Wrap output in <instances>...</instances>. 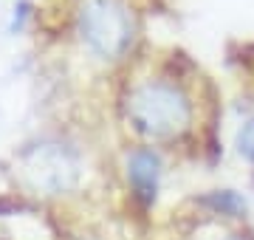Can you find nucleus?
<instances>
[{
	"instance_id": "nucleus-1",
	"label": "nucleus",
	"mask_w": 254,
	"mask_h": 240,
	"mask_svg": "<svg viewBox=\"0 0 254 240\" xmlns=\"http://www.w3.org/2000/svg\"><path fill=\"white\" fill-rule=\"evenodd\" d=\"M192 102L178 82L153 79L130 93V119L141 133L155 139H170L190 127Z\"/></svg>"
},
{
	"instance_id": "nucleus-2",
	"label": "nucleus",
	"mask_w": 254,
	"mask_h": 240,
	"mask_svg": "<svg viewBox=\"0 0 254 240\" xmlns=\"http://www.w3.org/2000/svg\"><path fill=\"white\" fill-rule=\"evenodd\" d=\"M82 34L93 51L105 57L119 54L130 43V17L113 0H93L82 14Z\"/></svg>"
},
{
	"instance_id": "nucleus-3",
	"label": "nucleus",
	"mask_w": 254,
	"mask_h": 240,
	"mask_svg": "<svg viewBox=\"0 0 254 240\" xmlns=\"http://www.w3.org/2000/svg\"><path fill=\"white\" fill-rule=\"evenodd\" d=\"M158 170H161V161L153 150H136L130 161H127V176H130V184L136 189V195L144 203H150L155 198V186H158Z\"/></svg>"
},
{
	"instance_id": "nucleus-4",
	"label": "nucleus",
	"mask_w": 254,
	"mask_h": 240,
	"mask_svg": "<svg viewBox=\"0 0 254 240\" xmlns=\"http://www.w3.org/2000/svg\"><path fill=\"white\" fill-rule=\"evenodd\" d=\"M237 150H240L249 161H254V119L237 133Z\"/></svg>"
},
{
	"instance_id": "nucleus-5",
	"label": "nucleus",
	"mask_w": 254,
	"mask_h": 240,
	"mask_svg": "<svg viewBox=\"0 0 254 240\" xmlns=\"http://www.w3.org/2000/svg\"><path fill=\"white\" fill-rule=\"evenodd\" d=\"M226 240H243V238H226Z\"/></svg>"
}]
</instances>
